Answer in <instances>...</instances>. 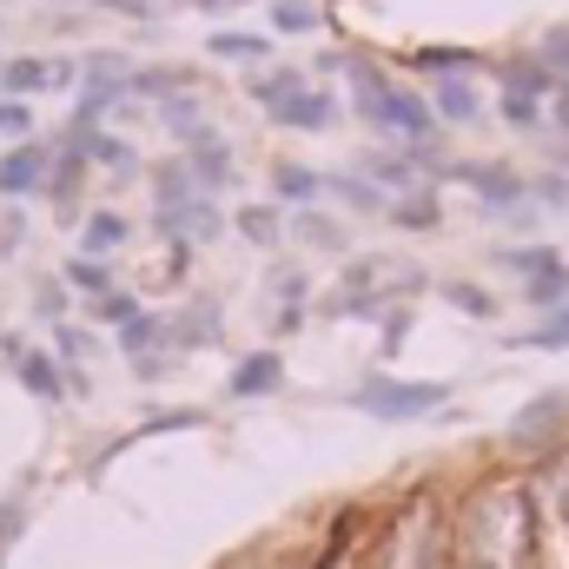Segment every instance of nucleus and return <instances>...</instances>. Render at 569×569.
<instances>
[{
  "label": "nucleus",
  "instance_id": "423d86ee",
  "mask_svg": "<svg viewBox=\"0 0 569 569\" xmlns=\"http://www.w3.org/2000/svg\"><path fill=\"white\" fill-rule=\"evenodd\" d=\"M279 385H284L279 351H252V358H239V371H232V398H266V391H279Z\"/></svg>",
  "mask_w": 569,
  "mask_h": 569
},
{
  "label": "nucleus",
  "instance_id": "473e14b6",
  "mask_svg": "<svg viewBox=\"0 0 569 569\" xmlns=\"http://www.w3.org/2000/svg\"><path fill=\"white\" fill-rule=\"evenodd\" d=\"M298 232H305V239H311V246H325V252H338V246H345V232H338V226H331V219H311V212H305V219H298Z\"/></svg>",
  "mask_w": 569,
  "mask_h": 569
},
{
  "label": "nucleus",
  "instance_id": "1a4fd4ad",
  "mask_svg": "<svg viewBox=\"0 0 569 569\" xmlns=\"http://www.w3.org/2000/svg\"><path fill=\"white\" fill-rule=\"evenodd\" d=\"M67 80H73L67 60H13V67H7L13 100H20V93H47V87H67Z\"/></svg>",
  "mask_w": 569,
  "mask_h": 569
},
{
  "label": "nucleus",
  "instance_id": "dca6fc26",
  "mask_svg": "<svg viewBox=\"0 0 569 569\" xmlns=\"http://www.w3.org/2000/svg\"><path fill=\"white\" fill-rule=\"evenodd\" d=\"M517 345H537V351H569V305H563V311H550L537 331H523Z\"/></svg>",
  "mask_w": 569,
  "mask_h": 569
},
{
  "label": "nucleus",
  "instance_id": "6e6552de",
  "mask_svg": "<svg viewBox=\"0 0 569 569\" xmlns=\"http://www.w3.org/2000/svg\"><path fill=\"white\" fill-rule=\"evenodd\" d=\"M192 179H199V192H219V186H232V152L219 133H206V140H192Z\"/></svg>",
  "mask_w": 569,
  "mask_h": 569
},
{
  "label": "nucleus",
  "instance_id": "4c0bfd02",
  "mask_svg": "<svg viewBox=\"0 0 569 569\" xmlns=\"http://www.w3.org/2000/svg\"><path fill=\"white\" fill-rule=\"evenodd\" d=\"M0 87H7V67H0Z\"/></svg>",
  "mask_w": 569,
  "mask_h": 569
},
{
  "label": "nucleus",
  "instance_id": "f257e3e1",
  "mask_svg": "<svg viewBox=\"0 0 569 569\" xmlns=\"http://www.w3.org/2000/svg\"><path fill=\"white\" fill-rule=\"evenodd\" d=\"M351 100H358L365 127H378V133H391V140H430V133H437L430 100H418L411 87H398V80H391L385 67H371V60H351Z\"/></svg>",
  "mask_w": 569,
  "mask_h": 569
},
{
  "label": "nucleus",
  "instance_id": "bb28decb",
  "mask_svg": "<svg viewBox=\"0 0 569 569\" xmlns=\"http://www.w3.org/2000/svg\"><path fill=\"white\" fill-rule=\"evenodd\" d=\"M391 219H398V226H411V232H425V226H437V199H430V192H418V199H405Z\"/></svg>",
  "mask_w": 569,
  "mask_h": 569
},
{
  "label": "nucleus",
  "instance_id": "412c9836",
  "mask_svg": "<svg viewBox=\"0 0 569 569\" xmlns=\"http://www.w3.org/2000/svg\"><path fill=\"white\" fill-rule=\"evenodd\" d=\"M239 232H246L252 246H272V239H279V212H272V206H246V212H239Z\"/></svg>",
  "mask_w": 569,
  "mask_h": 569
},
{
  "label": "nucleus",
  "instance_id": "a878e982",
  "mask_svg": "<svg viewBox=\"0 0 569 569\" xmlns=\"http://www.w3.org/2000/svg\"><path fill=\"white\" fill-rule=\"evenodd\" d=\"M93 318H107V325H133L140 305H133V291H107V298H93Z\"/></svg>",
  "mask_w": 569,
  "mask_h": 569
},
{
  "label": "nucleus",
  "instance_id": "7c9ffc66",
  "mask_svg": "<svg viewBox=\"0 0 569 569\" xmlns=\"http://www.w3.org/2000/svg\"><path fill=\"white\" fill-rule=\"evenodd\" d=\"M418 67H430V73H443V80H450L457 67H470V53H463V47H425V53H418Z\"/></svg>",
  "mask_w": 569,
  "mask_h": 569
},
{
  "label": "nucleus",
  "instance_id": "aec40b11",
  "mask_svg": "<svg viewBox=\"0 0 569 569\" xmlns=\"http://www.w3.org/2000/svg\"><path fill=\"white\" fill-rule=\"evenodd\" d=\"M318 192H325V179L311 166H279V199H318Z\"/></svg>",
  "mask_w": 569,
  "mask_h": 569
},
{
  "label": "nucleus",
  "instance_id": "4468645a",
  "mask_svg": "<svg viewBox=\"0 0 569 569\" xmlns=\"http://www.w3.org/2000/svg\"><path fill=\"white\" fill-rule=\"evenodd\" d=\"M166 331H172L179 345H212V338H219V311H212V305H192V311H186L179 325H166Z\"/></svg>",
  "mask_w": 569,
  "mask_h": 569
},
{
  "label": "nucleus",
  "instance_id": "5701e85b",
  "mask_svg": "<svg viewBox=\"0 0 569 569\" xmlns=\"http://www.w3.org/2000/svg\"><path fill=\"white\" fill-rule=\"evenodd\" d=\"M325 186H331L338 199H351V206H365V212H378V206H385V192H378V186H365V179H351V172H338V179H325Z\"/></svg>",
  "mask_w": 569,
  "mask_h": 569
},
{
  "label": "nucleus",
  "instance_id": "ddd939ff",
  "mask_svg": "<svg viewBox=\"0 0 569 569\" xmlns=\"http://www.w3.org/2000/svg\"><path fill=\"white\" fill-rule=\"evenodd\" d=\"M113 246H127V219H120V212H93V219H87V259H100V252H113Z\"/></svg>",
  "mask_w": 569,
  "mask_h": 569
},
{
  "label": "nucleus",
  "instance_id": "c756f323",
  "mask_svg": "<svg viewBox=\"0 0 569 569\" xmlns=\"http://www.w3.org/2000/svg\"><path fill=\"white\" fill-rule=\"evenodd\" d=\"M543 67H550L557 80H569V27H550V33H543Z\"/></svg>",
  "mask_w": 569,
  "mask_h": 569
},
{
  "label": "nucleus",
  "instance_id": "7ed1b4c3",
  "mask_svg": "<svg viewBox=\"0 0 569 569\" xmlns=\"http://www.w3.org/2000/svg\"><path fill=\"white\" fill-rule=\"evenodd\" d=\"M543 93H557V73H550L543 60H517V67H503V120H510V127H537Z\"/></svg>",
  "mask_w": 569,
  "mask_h": 569
},
{
  "label": "nucleus",
  "instance_id": "f704fd0d",
  "mask_svg": "<svg viewBox=\"0 0 569 569\" xmlns=\"http://www.w3.org/2000/svg\"><path fill=\"white\" fill-rule=\"evenodd\" d=\"M550 107H557V127L569 133V80H557V93H550Z\"/></svg>",
  "mask_w": 569,
  "mask_h": 569
},
{
  "label": "nucleus",
  "instance_id": "f8f14e48",
  "mask_svg": "<svg viewBox=\"0 0 569 569\" xmlns=\"http://www.w3.org/2000/svg\"><path fill=\"white\" fill-rule=\"evenodd\" d=\"M530 291V305H543V311H563L569 305V266H550V272H537V279L523 284Z\"/></svg>",
  "mask_w": 569,
  "mask_h": 569
},
{
  "label": "nucleus",
  "instance_id": "2f4dec72",
  "mask_svg": "<svg viewBox=\"0 0 569 569\" xmlns=\"http://www.w3.org/2000/svg\"><path fill=\"white\" fill-rule=\"evenodd\" d=\"M0 133H7V140H27V133H33L27 100H0Z\"/></svg>",
  "mask_w": 569,
  "mask_h": 569
},
{
  "label": "nucleus",
  "instance_id": "c9c22d12",
  "mask_svg": "<svg viewBox=\"0 0 569 569\" xmlns=\"http://www.w3.org/2000/svg\"><path fill=\"white\" fill-rule=\"evenodd\" d=\"M107 7H120V13H152V0H107Z\"/></svg>",
  "mask_w": 569,
  "mask_h": 569
},
{
  "label": "nucleus",
  "instance_id": "9d476101",
  "mask_svg": "<svg viewBox=\"0 0 569 569\" xmlns=\"http://www.w3.org/2000/svg\"><path fill=\"white\" fill-rule=\"evenodd\" d=\"M463 179L477 186V199H483V206H523V179H517V172H503V166H463Z\"/></svg>",
  "mask_w": 569,
  "mask_h": 569
},
{
  "label": "nucleus",
  "instance_id": "a211bd4d",
  "mask_svg": "<svg viewBox=\"0 0 569 569\" xmlns=\"http://www.w3.org/2000/svg\"><path fill=\"white\" fill-rule=\"evenodd\" d=\"M212 53H219V60H266L272 47H266L259 33H212Z\"/></svg>",
  "mask_w": 569,
  "mask_h": 569
},
{
  "label": "nucleus",
  "instance_id": "9b49d317",
  "mask_svg": "<svg viewBox=\"0 0 569 569\" xmlns=\"http://www.w3.org/2000/svg\"><path fill=\"white\" fill-rule=\"evenodd\" d=\"M13 365H20V385H27L33 398H47V405H53V398H67V378H60V365H53L47 351H20Z\"/></svg>",
  "mask_w": 569,
  "mask_h": 569
},
{
  "label": "nucleus",
  "instance_id": "39448f33",
  "mask_svg": "<svg viewBox=\"0 0 569 569\" xmlns=\"http://www.w3.org/2000/svg\"><path fill=\"white\" fill-rule=\"evenodd\" d=\"M272 120H279V127H291V133H325V127L338 120V100H331L325 87H298L291 100H279V107H272Z\"/></svg>",
  "mask_w": 569,
  "mask_h": 569
},
{
  "label": "nucleus",
  "instance_id": "e433bc0d",
  "mask_svg": "<svg viewBox=\"0 0 569 569\" xmlns=\"http://www.w3.org/2000/svg\"><path fill=\"white\" fill-rule=\"evenodd\" d=\"M192 7H206V13H226V7H246V0H192Z\"/></svg>",
  "mask_w": 569,
  "mask_h": 569
},
{
  "label": "nucleus",
  "instance_id": "b1692460",
  "mask_svg": "<svg viewBox=\"0 0 569 569\" xmlns=\"http://www.w3.org/2000/svg\"><path fill=\"white\" fill-rule=\"evenodd\" d=\"M152 338H166V318H146V311H140L133 325H120V351H133V358H140Z\"/></svg>",
  "mask_w": 569,
  "mask_h": 569
},
{
  "label": "nucleus",
  "instance_id": "c85d7f7f",
  "mask_svg": "<svg viewBox=\"0 0 569 569\" xmlns=\"http://www.w3.org/2000/svg\"><path fill=\"white\" fill-rule=\"evenodd\" d=\"M443 298H450L457 311H470V318H490V311H497L490 291H477V284H443Z\"/></svg>",
  "mask_w": 569,
  "mask_h": 569
},
{
  "label": "nucleus",
  "instance_id": "20e7f679",
  "mask_svg": "<svg viewBox=\"0 0 569 569\" xmlns=\"http://www.w3.org/2000/svg\"><path fill=\"white\" fill-rule=\"evenodd\" d=\"M47 172H53V152L33 146V140H20L0 159V192H7V199H27L33 186H47Z\"/></svg>",
  "mask_w": 569,
  "mask_h": 569
},
{
  "label": "nucleus",
  "instance_id": "4be33fe9",
  "mask_svg": "<svg viewBox=\"0 0 569 569\" xmlns=\"http://www.w3.org/2000/svg\"><path fill=\"white\" fill-rule=\"evenodd\" d=\"M503 266L510 272H523V279H537V272H550V266H563L550 246H517V252H503Z\"/></svg>",
  "mask_w": 569,
  "mask_h": 569
},
{
  "label": "nucleus",
  "instance_id": "f03ea898",
  "mask_svg": "<svg viewBox=\"0 0 569 569\" xmlns=\"http://www.w3.org/2000/svg\"><path fill=\"white\" fill-rule=\"evenodd\" d=\"M443 385H411V378H365L358 391H351V405L365 411V418H378V425H411V418H430V411H443Z\"/></svg>",
  "mask_w": 569,
  "mask_h": 569
},
{
  "label": "nucleus",
  "instance_id": "6ab92c4d",
  "mask_svg": "<svg viewBox=\"0 0 569 569\" xmlns=\"http://www.w3.org/2000/svg\"><path fill=\"white\" fill-rule=\"evenodd\" d=\"M67 284H80V291H93V298H107V291H113V272H107L100 259H87V252H80V259L67 266Z\"/></svg>",
  "mask_w": 569,
  "mask_h": 569
},
{
  "label": "nucleus",
  "instance_id": "cd10ccee",
  "mask_svg": "<svg viewBox=\"0 0 569 569\" xmlns=\"http://www.w3.org/2000/svg\"><path fill=\"white\" fill-rule=\"evenodd\" d=\"M365 172H371V179H385V186H411V166H405V159H391V152H365Z\"/></svg>",
  "mask_w": 569,
  "mask_h": 569
},
{
  "label": "nucleus",
  "instance_id": "0eeeda50",
  "mask_svg": "<svg viewBox=\"0 0 569 569\" xmlns=\"http://www.w3.org/2000/svg\"><path fill=\"white\" fill-rule=\"evenodd\" d=\"M430 113H437V120H450V127H470V120L483 113V100H477V87H470V80H457V73H450V80H437Z\"/></svg>",
  "mask_w": 569,
  "mask_h": 569
},
{
  "label": "nucleus",
  "instance_id": "393cba45",
  "mask_svg": "<svg viewBox=\"0 0 569 569\" xmlns=\"http://www.w3.org/2000/svg\"><path fill=\"white\" fill-rule=\"evenodd\" d=\"M563 411H569L563 398H537V405L517 418V437H543V430H550V418H563Z\"/></svg>",
  "mask_w": 569,
  "mask_h": 569
},
{
  "label": "nucleus",
  "instance_id": "72a5a7b5",
  "mask_svg": "<svg viewBox=\"0 0 569 569\" xmlns=\"http://www.w3.org/2000/svg\"><path fill=\"white\" fill-rule=\"evenodd\" d=\"M133 87H140V93H179V87H186V73H179V67H159V73H140Z\"/></svg>",
  "mask_w": 569,
  "mask_h": 569
},
{
  "label": "nucleus",
  "instance_id": "2eb2a0df",
  "mask_svg": "<svg viewBox=\"0 0 569 569\" xmlns=\"http://www.w3.org/2000/svg\"><path fill=\"white\" fill-rule=\"evenodd\" d=\"M298 87H305V73H298V67H279V73H266V80L252 73V100H259V107H279V100H291Z\"/></svg>",
  "mask_w": 569,
  "mask_h": 569
},
{
  "label": "nucleus",
  "instance_id": "f3484780",
  "mask_svg": "<svg viewBox=\"0 0 569 569\" xmlns=\"http://www.w3.org/2000/svg\"><path fill=\"white\" fill-rule=\"evenodd\" d=\"M272 27L279 33H311L318 27V7L311 0H272Z\"/></svg>",
  "mask_w": 569,
  "mask_h": 569
}]
</instances>
